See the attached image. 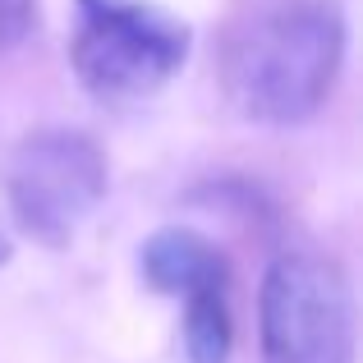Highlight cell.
<instances>
[{
	"mask_svg": "<svg viewBox=\"0 0 363 363\" xmlns=\"http://www.w3.org/2000/svg\"><path fill=\"white\" fill-rule=\"evenodd\" d=\"M262 363H354V290L340 262L303 248L272 257L257 290Z\"/></svg>",
	"mask_w": 363,
	"mask_h": 363,
	"instance_id": "4",
	"label": "cell"
},
{
	"mask_svg": "<svg viewBox=\"0 0 363 363\" xmlns=\"http://www.w3.org/2000/svg\"><path fill=\"white\" fill-rule=\"evenodd\" d=\"M37 23V0H0V55L14 51Z\"/></svg>",
	"mask_w": 363,
	"mask_h": 363,
	"instance_id": "7",
	"label": "cell"
},
{
	"mask_svg": "<svg viewBox=\"0 0 363 363\" xmlns=\"http://www.w3.org/2000/svg\"><path fill=\"white\" fill-rule=\"evenodd\" d=\"M138 272L157 294L184 299L207 285H230V262L225 253L194 225H161L138 248Z\"/></svg>",
	"mask_w": 363,
	"mask_h": 363,
	"instance_id": "5",
	"label": "cell"
},
{
	"mask_svg": "<svg viewBox=\"0 0 363 363\" xmlns=\"http://www.w3.org/2000/svg\"><path fill=\"white\" fill-rule=\"evenodd\" d=\"M106 152L83 129H33L0 157V189L14 225L46 248H65L101 207Z\"/></svg>",
	"mask_w": 363,
	"mask_h": 363,
	"instance_id": "3",
	"label": "cell"
},
{
	"mask_svg": "<svg viewBox=\"0 0 363 363\" xmlns=\"http://www.w3.org/2000/svg\"><path fill=\"white\" fill-rule=\"evenodd\" d=\"M189 363H230L235 350V313H230V285H207L184 294V322H179Z\"/></svg>",
	"mask_w": 363,
	"mask_h": 363,
	"instance_id": "6",
	"label": "cell"
},
{
	"mask_svg": "<svg viewBox=\"0 0 363 363\" xmlns=\"http://www.w3.org/2000/svg\"><path fill=\"white\" fill-rule=\"evenodd\" d=\"M194 33L147 0H74L69 69L106 106L147 101L184 69Z\"/></svg>",
	"mask_w": 363,
	"mask_h": 363,
	"instance_id": "2",
	"label": "cell"
},
{
	"mask_svg": "<svg viewBox=\"0 0 363 363\" xmlns=\"http://www.w3.org/2000/svg\"><path fill=\"white\" fill-rule=\"evenodd\" d=\"M345 65V14L336 0H262L225 42L221 83L253 124L313 120Z\"/></svg>",
	"mask_w": 363,
	"mask_h": 363,
	"instance_id": "1",
	"label": "cell"
}]
</instances>
